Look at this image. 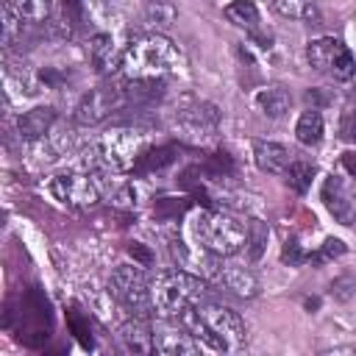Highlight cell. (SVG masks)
<instances>
[{"instance_id": "23", "label": "cell", "mask_w": 356, "mask_h": 356, "mask_svg": "<svg viewBox=\"0 0 356 356\" xmlns=\"http://www.w3.org/2000/svg\"><path fill=\"white\" fill-rule=\"evenodd\" d=\"M270 3L286 19H317L314 0H270Z\"/></svg>"}, {"instance_id": "18", "label": "cell", "mask_w": 356, "mask_h": 356, "mask_svg": "<svg viewBox=\"0 0 356 356\" xmlns=\"http://www.w3.org/2000/svg\"><path fill=\"white\" fill-rule=\"evenodd\" d=\"M253 106H256L264 117L278 120V117H284V114L289 111V106H292V95H289L286 86L273 83V86H264V89H259V92L253 95Z\"/></svg>"}, {"instance_id": "8", "label": "cell", "mask_w": 356, "mask_h": 356, "mask_svg": "<svg viewBox=\"0 0 356 356\" xmlns=\"http://www.w3.org/2000/svg\"><path fill=\"white\" fill-rule=\"evenodd\" d=\"M125 89L122 86H117V83H100V86H95V89H89L81 100H78V106H75V111H72V117H75V122L78 125H100L106 117H111L122 103H125Z\"/></svg>"}, {"instance_id": "27", "label": "cell", "mask_w": 356, "mask_h": 356, "mask_svg": "<svg viewBox=\"0 0 356 356\" xmlns=\"http://www.w3.org/2000/svg\"><path fill=\"white\" fill-rule=\"evenodd\" d=\"M345 253V242L342 239H325L323 245H320V250L317 253H309V261L312 264H325V261H331V259H337V256H342Z\"/></svg>"}, {"instance_id": "3", "label": "cell", "mask_w": 356, "mask_h": 356, "mask_svg": "<svg viewBox=\"0 0 356 356\" xmlns=\"http://www.w3.org/2000/svg\"><path fill=\"white\" fill-rule=\"evenodd\" d=\"M150 289H153L156 317H181L186 309H192L195 303H200L206 298L209 284L197 273L172 267V270L156 273Z\"/></svg>"}, {"instance_id": "7", "label": "cell", "mask_w": 356, "mask_h": 356, "mask_svg": "<svg viewBox=\"0 0 356 356\" xmlns=\"http://www.w3.org/2000/svg\"><path fill=\"white\" fill-rule=\"evenodd\" d=\"M153 278H147V273L139 264H120L114 267L111 278H108V292L136 317H150L153 309V289H150Z\"/></svg>"}, {"instance_id": "5", "label": "cell", "mask_w": 356, "mask_h": 356, "mask_svg": "<svg viewBox=\"0 0 356 356\" xmlns=\"http://www.w3.org/2000/svg\"><path fill=\"white\" fill-rule=\"evenodd\" d=\"M147 147H150V134L145 128H134V125L111 128L97 139V156L114 172L136 170V164L145 159Z\"/></svg>"}, {"instance_id": "12", "label": "cell", "mask_w": 356, "mask_h": 356, "mask_svg": "<svg viewBox=\"0 0 356 356\" xmlns=\"http://www.w3.org/2000/svg\"><path fill=\"white\" fill-rule=\"evenodd\" d=\"M323 203H325L328 214H331L337 222L350 225V222L356 220V206H353L350 192H348V186H345V181H342L339 175H328V178L323 181Z\"/></svg>"}, {"instance_id": "10", "label": "cell", "mask_w": 356, "mask_h": 356, "mask_svg": "<svg viewBox=\"0 0 356 356\" xmlns=\"http://www.w3.org/2000/svg\"><path fill=\"white\" fill-rule=\"evenodd\" d=\"M220 125V114L214 106L209 103H189L184 108L175 111V128L186 136V139H209Z\"/></svg>"}, {"instance_id": "28", "label": "cell", "mask_w": 356, "mask_h": 356, "mask_svg": "<svg viewBox=\"0 0 356 356\" xmlns=\"http://www.w3.org/2000/svg\"><path fill=\"white\" fill-rule=\"evenodd\" d=\"M331 295L337 298V300H350L353 298V278L350 275H339V278H334V284H331Z\"/></svg>"}, {"instance_id": "22", "label": "cell", "mask_w": 356, "mask_h": 356, "mask_svg": "<svg viewBox=\"0 0 356 356\" xmlns=\"http://www.w3.org/2000/svg\"><path fill=\"white\" fill-rule=\"evenodd\" d=\"M245 225H248V242H245V253H248V259H250V261H259V259L264 256V250H267L270 228H267V222H261V220H248Z\"/></svg>"}, {"instance_id": "15", "label": "cell", "mask_w": 356, "mask_h": 356, "mask_svg": "<svg viewBox=\"0 0 356 356\" xmlns=\"http://www.w3.org/2000/svg\"><path fill=\"white\" fill-rule=\"evenodd\" d=\"M120 342L128 353H156L153 345V325L147 323V317H131L128 323L120 325Z\"/></svg>"}, {"instance_id": "13", "label": "cell", "mask_w": 356, "mask_h": 356, "mask_svg": "<svg viewBox=\"0 0 356 356\" xmlns=\"http://www.w3.org/2000/svg\"><path fill=\"white\" fill-rule=\"evenodd\" d=\"M58 122V114L53 106H33L17 117V131L25 142H42Z\"/></svg>"}, {"instance_id": "30", "label": "cell", "mask_w": 356, "mask_h": 356, "mask_svg": "<svg viewBox=\"0 0 356 356\" xmlns=\"http://www.w3.org/2000/svg\"><path fill=\"white\" fill-rule=\"evenodd\" d=\"M284 261H289V264H300V261H306L309 259V253H303L300 248H298V242H289L286 248H284V256H281Z\"/></svg>"}, {"instance_id": "11", "label": "cell", "mask_w": 356, "mask_h": 356, "mask_svg": "<svg viewBox=\"0 0 356 356\" xmlns=\"http://www.w3.org/2000/svg\"><path fill=\"white\" fill-rule=\"evenodd\" d=\"M122 53L125 47L120 50L108 31H100L86 42V58L97 75H114L122 67Z\"/></svg>"}, {"instance_id": "16", "label": "cell", "mask_w": 356, "mask_h": 356, "mask_svg": "<svg viewBox=\"0 0 356 356\" xmlns=\"http://www.w3.org/2000/svg\"><path fill=\"white\" fill-rule=\"evenodd\" d=\"M345 47H348V44H342V42L334 39V36L312 39V42L306 44V61H309V67H314L317 72H331L334 64H337V58L345 53Z\"/></svg>"}, {"instance_id": "6", "label": "cell", "mask_w": 356, "mask_h": 356, "mask_svg": "<svg viewBox=\"0 0 356 356\" xmlns=\"http://www.w3.org/2000/svg\"><path fill=\"white\" fill-rule=\"evenodd\" d=\"M44 189L50 192V197L56 203H61L67 209H92L103 197L100 175H95L89 170H67V172H58V175L47 178Z\"/></svg>"}, {"instance_id": "31", "label": "cell", "mask_w": 356, "mask_h": 356, "mask_svg": "<svg viewBox=\"0 0 356 356\" xmlns=\"http://www.w3.org/2000/svg\"><path fill=\"white\" fill-rule=\"evenodd\" d=\"M342 161H345V164H348V167L356 172V156H353V153H345V159H342Z\"/></svg>"}, {"instance_id": "25", "label": "cell", "mask_w": 356, "mask_h": 356, "mask_svg": "<svg viewBox=\"0 0 356 356\" xmlns=\"http://www.w3.org/2000/svg\"><path fill=\"white\" fill-rule=\"evenodd\" d=\"M22 36H25L22 19H19L17 8H14V3L6 0V3H3V44L8 47V44H14V42L22 39Z\"/></svg>"}, {"instance_id": "21", "label": "cell", "mask_w": 356, "mask_h": 356, "mask_svg": "<svg viewBox=\"0 0 356 356\" xmlns=\"http://www.w3.org/2000/svg\"><path fill=\"white\" fill-rule=\"evenodd\" d=\"M222 11H225V17H228L234 25L248 28V31H256V28H259V22H261L259 6H256L253 0H234V3H228Z\"/></svg>"}, {"instance_id": "9", "label": "cell", "mask_w": 356, "mask_h": 356, "mask_svg": "<svg viewBox=\"0 0 356 356\" xmlns=\"http://www.w3.org/2000/svg\"><path fill=\"white\" fill-rule=\"evenodd\" d=\"M153 345H156V353H164V356H189L203 350V345L178 317H159L153 323Z\"/></svg>"}, {"instance_id": "2", "label": "cell", "mask_w": 356, "mask_h": 356, "mask_svg": "<svg viewBox=\"0 0 356 356\" xmlns=\"http://www.w3.org/2000/svg\"><path fill=\"white\" fill-rule=\"evenodd\" d=\"M184 64L186 58L178 44L159 31L131 39L122 53V72L128 75V81H164L170 75H178Z\"/></svg>"}, {"instance_id": "20", "label": "cell", "mask_w": 356, "mask_h": 356, "mask_svg": "<svg viewBox=\"0 0 356 356\" xmlns=\"http://www.w3.org/2000/svg\"><path fill=\"white\" fill-rule=\"evenodd\" d=\"M323 131H325V122H323L320 108H306V111L298 117V122H295V136H298V142L306 145V147L317 145V142L323 139Z\"/></svg>"}, {"instance_id": "1", "label": "cell", "mask_w": 356, "mask_h": 356, "mask_svg": "<svg viewBox=\"0 0 356 356\" xmlns=\"http://www.w3.org/2000/svg\"><path fill=\"white\" fill-rule=\"evenodd\" d=\"M178 320L195 334V339L203 345V350L220 353V350H242L248 345L245 320L231 306L200 300L192 309H186Z\"/></svg>"}, {"instance_id": "14", "label": "cell", "mask_w": 356, "mask_h": 356, "mask_svg": "<svg viewBox=\"0 0 356 356\" xmlns=\"http://www.w3.org/2000/svg\"><path fill=\"white\" fill-rule=\"evenodd\" d=\"M11 3H14L17 14L22 19L25 33L36 31V28H44V25L50 28L53 19L61 14V8H58L61 0H11Z\"/></svg>"}, {"instance_id": "29", "label": "cell", "mask_w": 356, "mask_h": 356, "mask_svg": "<svg viewBox=\"0 0 356 356\" xmlns=\"http://www.w3.org/2000/svg\"><path fill=\"white\" fill-rule=\"evenodd\" d=\"M339 136L348 142H356V108H348L339 122Z\"/></svg>"}, {"instance_id": "17", "label": "cell", "mask_w": 356, "mask_h": 356, "mask_svg": "<svg viewBox=\"0 0 356 356\" xmlns=\"http://www.w3.org/2000/svg\"><path fill=\"white\" fill-rule=\"evenodd\" d=\"M253 159H256V167L270 175H284L286 167L292 164V153L278 142H256Z\"/></svg>"}, {"instance_id": "19", "label": "cell", "mask_w": 356, "mask_h": 356, "mask_svg": "<svg viewBox=\"0 0 356 356\" xmlns=\"http://www.w3.org/2000/svg\"><path fill=\"white\" fill-rule=\"evenodd\" d=\"M217 284L239 298H256L259 295V278L248 267H220Z\"/></svg>"}, {"instance_id": "4", "label": "cell", "mask_w": 356, "mask_h": 356, "mask_svg": "<svg viewBox=\"0 0 356 356\" xmlns=\"http://www.w3.org/2000/svg\"><path fill=\"white\" fill-rule=\"evenodd\" d=\"M192 236L197 245L211 250L214 256H234L245 250L248 242V225L236 217L217 211V209H200L192 214Z\"/></svg>"}, {"instance_id": "32", "label": "cell", "mask_w": 356, "mask_h": 356, "mask_svg": "<svg viewBox=\"0 0 356 356\" xmlns=\"http://www.w3.org/2000/svg\"><path fill=\"white\" fill-rule=\"evenodd\" d=\"M325 353H353V356H356V348H331V350H325Z\"/></svg>"}, {"instance_id": "26", "label": "cell", "mask_w": 356, "mask_h": 356, "mask_svg": "<svg viewBox=\"0 0 356 356\" xmlns=\"http://www.w3.org/2000/svg\"><path fill=\"white\" fill-rule=\"evenodd\" d=\"M145 19H147V25H153V28H167V25L175 19V8H172L170 0H150Z\"/></svg>"}, {"instance_id": "24", "label": "cell", "mask_w": 356, "mask_h": 356, "mask_svg": "<svg viewBox=\"0 0 356 356\" xmlns=\"http://www.w3.org/2000/svg\"><path fill=\"white\" fill-rule=\"evenodd\" d=\"M286 184L298 192V195H303L309 186H312V178H314V167L309 164V161H298V159H292V164L286 167Z\"/></svg>"}]
</instances>
